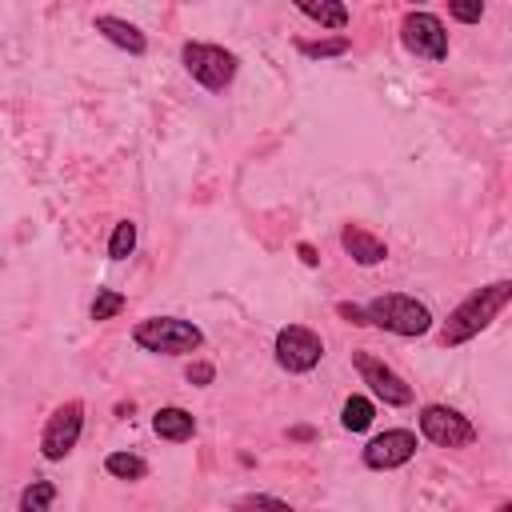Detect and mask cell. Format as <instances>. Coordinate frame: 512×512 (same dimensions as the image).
<instances>
[{
	"label": "cell",
	"mask_w": 512,
	"mask_h": 512,
	"mask_svg": "<svg viewBox=\"0 0 512 512\" xmlns=\"http://www.w3.org/2000/svg\"><path fill=\"white\" fill-rule=\"evenodd\" d=\"M512 304V280H492L484 288H472L440 324V344L444 348H460L468 340H476L504 308Z\"/></svg>",
	"instance_id": "obj_1"
},
{
	"label": "cell",
	"mask_w": 512,
	"mask_h": 512,
	"mask_svg": "<svg viewBox=\"0 0 512 512\" xmlns=\"http://www.w3.org/2000/svg\"><path fill=\"white\" fill-rule=\"evenodd\" d=\"M52 504H56V484H52V480H32V484L20 492V500H16L20 512H48Z\"/></svg>",
	"instance_id": "obj_17"
},
{
	"label": "cell",
	"mask_w": 512,
	"mask_h": 512,
	"mask_svg": "<svg viewBox=\"0 0 512 512\" xmlns=\"http://www.w3.org/2000/svg\"><path fill=\"white\" fill-rule=\"evenodd\" d=\"M180 64L212 96H220L240 72V56L228 52L224 44H208V40H184L180 44Z\"/></svg>",
	"instance_id": "obj_4"
},
{
	"label": "cell",
	"mask_w": 512,
	"mask_h": 512,
	"mask_svg": "<svg viewBox=\"0 0 512 512\" xmlns=\"http://www.w3.org/2000/svg\"><path fill=\"white\" fill-rule=\"evenodd\" d=\"M296 252H300V260H304L308 268H316V264H320V256H316V248H312L308 240H300V244H296Z\"/></svg>",
	"instance_id": "obj_25"
},
{
	"label": "cell",
	"mask_w": 512,
	"mask_h": 512,
	"mask_svg": "<svg viewBox=\"0 0 512 512\" xmlns=\"http://www.w3.org/2000/svg\"><path fill=\"white\" fill-rule=\"evenodd\" d=\"M80 432H84V400H64L48 412L44 428H40V456L48 464H60L76 452L80 444Z\"/></svg>",
	"instance_id": "obj_5"
},
{
	"label": "cell",
	"mask_w": 512,
	"mask_h": 512,
	"mask_svg": "<svg viewBox=\"0 0 512 512\" xmlns=\"http://www.w3.org/2000/svg\"><path fill=\"white\" fill-rule=\"evenodd\" d=\"M352 48L348 36H332V40H296V52L308 56V60H332V56H344Z\"/></svg>",
	"instance_id": "obj_18"
},
{
	"label": "cell",
	"mask_w": 512,
	"mask_h": 512,
	"mask_svg": "<svg viewBox=\"0 0 512 512\" xmlns=\"http://www.w3.org/2000/svg\"><path fill=\"white\" fill-rule=\"evenodd\" d=\"M256 504H272V508H288L280 496H268V492H252V496H240L236 508H256Z\"/></svg>",
	"instance_id": "obj_23"
},
{
	"label": "cell",
	"mask_w": 512,
	"mask_h": 512,
	"mask_svg": "<svg viewBox=\"0 0 512 512\" xmlns=\"http://www.w3.org/2000/svg\"><path fill=\"white\" fill-rule=\"evenodd\" d=\"M124 304H128V300H124V292H116V288H96V296H92V308H88V312H92V320H96V324H104V320H116V316L124 312Z\"/></svg>",
	"instance_id": "obj_19"
},
{
	"label": "cell",
	"mask_w": 512,
	"mask_h": 512,
	"mask_svg": "<svg viewBox=\"0 0 512 512\" xmlns=\"http://www.w3.org/2000/svg\"><path fill=\"white\" fill-rule=\"evenodd\" d=\"M448 16L460 24H480L484 20V0H448Z\"/></svg>",
	"instance_id": "obj_21"
},
{
	"label": "cell",
	"mask_w": 512,
	"mask_h": 512,
	"mask_svg": "<svg viewBox=\"0 0 512 512\" xmlns=\"http://www.w3.org/2000/svg\"><path fill=\"white\" fill-rule=\"evenodd\" d=\"M352 368H356V376H360V384H368V392L376 396V400H384L388 408H404V404H412V384L392 368V364H384L376 352H368V348H356L352 352Z\"/></svg>",
	"instance_id": "obj_7"
},
{
	"label": "cell",
	"mask_w": 512,
	"mask_h": 512,
	"mask_svg": "<svg viewBox=\"0 0 512 512\" xmlns=\"http://www.w3.org/2000/svg\"><path fill=\"white\" fill-rule=\"evenodd\" d=\"M416 448H420V440H416L412 428H384L380 436H372V440L364 444L360 460H364V468H372V472H392V468H404V464L416 456Z\"/></svg>",
	"instance_id": "obj_10"
},
{
	"label": "cell",
	"mask_w": 512,
	"mask_h": 512,
	"mask_svg": "<svg viewBox=\"0 0 512 512\" xmlns=\"http://www.w3.org/2000/svg\"><path fill=\"white\" fill-rule=\"evenodd\" d=\"M184 380H188V384H196V388H204V384H212V380H216V368H212L208 360H192V364L184 368Z\"/></svg>",
	"instance_id": "obj_22"
},
{
	"label": "cell",
	"mask_w": 512,
	"mask_h": 512,
	"mask_svg": "<svg viewBox=\"0 0 512 512\" xmlns=\"http://www.w3.org/2000/svg\"><path fill=\"white\" fill-rule=\"evenodd\" d=\"M104 472L112 476V480H144L148 476V460L144 456H136V452H108L104 456Z\"/></svg>",
	"instance_id": "obj_15"
},
{
	"label": "cell",
	"mask_w": 512,
	"mask_h": 512,
	"mask_svg": "<svg viewBox=\"0 0 512 512\" xmlns=\"http://www.w3.org/2000/svg\"><path fill=\"white\" fill-rule=\"evenodd\" d=\"M400 44L416 56V60H448V28L436 12H424V8H412L404 20H400Z\"/></svg>",
	"instance_id": "obj_8"
},
{
	"label": "cell",
	"mask_w": 512,
	"mask_h": 512,
	"mask_svg": "<svg viewBox=\"0 0 512 512\" xmlns=\"http://www.w3.org/2000/svg\"><path fill=\"white\" fill-rule=\"evenodd\" d=\"M132 344L152 356H192L204 344V332L200 324L180 316H144L132 328Z\"/></svg>",
	"instance_id": "obj_3"
},
{
	"label": "cell",
	"mask_w": 512,
	"mask_h": 512,
	"mask_svg": "<svg viewBox=\"0 0 512 512\" xmlns=\"http://www.w3.org/2000/svg\"><path fill=\"white\" fill-rule=\"evenodd\" d=\"M292 8L300 16H308V20H316L320 28H332V32L348 28V20H352L344 0H292Z\"/></svg>",
	"instance_id": "obj_14"
},
{
	"label": "cell",
	"mask_w": 512,
	"mask_h": 512,
	"mask_svg": "<svg viewBox=\"0 0 512 512\" xmlns=\"http://www.w3.org/2000/svg\"><path fill=\"white\" fill-rule=\"evenodd\" d=\"M136 248V220H116L108 236V260H128Z\"/></svg>",
	"instance_id": "obj_20"
},
{
	"label": "cell",
	"mask_w": 512,
	"mask_h": 512,
	"mask_svg": "<svg viewBox=\"0 0 512 512\" xmlns=\"http://www.w3.org/2000/svg\"><path fill=\"white\" fill-rule=\"evenodd\" d=\"M372 420H376V404H372L368 396H348V400H344V408H340V424H344L348 432H368Z\"/></svg>",
	"instance_id": "obj_16"
},
{
	"label": "cell",
	"mask_w": 512,
	"mask_h": 512,
	"mask_svg": "<svg viewBox=\"0 0 512 512\" xmlns=\"http://www.w3.org/2000/svg\"><path fill=\"white\" fill-rule=\"evenodd\" d=\"M92 28L108 40V44H116V48H124L128 56H144L148 52V36L132 24V20H124V16H112V12H104V16H96L92 20Z\"/></svg>",
	"instance_id": "obj_12"
},
{
	"label": "cell",
	"mask_w": 512,
	"mask_h": 512,
	"mask_svg": "<svg viewBox=\"0 0 512 512\" xmlns=\"http://www.w3.org/2000/svg\"><path fill=\"white\" fill-rule=\"evenodd\" d=\"M152 432L160 440H168V444H184V440L196 436V416L188 408H180V404H164L152 416Z\"/></svg>",
	"instance_id": "obj_13"
},
{
	"label": "cell",
	"mask_w": 512,
	"mask_h": 512,
	"mask_svg": "<svg viewBox=\"0 0 512 512\" xmlns=\"http://www.w3.org/2000/svg\"><path fill=\"white\" fill-rule=\"evenodd\" d=\"M340 248L360 264V268H372V264H384L388 260V244L380 236H372L368 228L360 224H344L340 228Z\"/></svg>",
	"instance_id": "obj_11"
},
{
	"label": "cell",
	"mask_w": 512,
	"mask_h": 512,
	"mask_svg": "<svg viewBox=\"0 0 512 512\" xmlns=\"http://www.w3.org/2000/svg\"><path fill=\"white\" fill-rule=\"evenodd\" d=\"M420 436L436 448H468L476 440V424L448 404H424L420 408Z\"/></svg>",
	"instance_id": "obj_9"
},
{
	"label": "cell",
	"mask_w": 512,
	"mask_h": 512,
	"mask_svg": "<svg viewBox=\"0 0 512 512\" xmlns=\"http://www.w3.org/2000/svg\"><path fill=\"white\" fill-rule=\"evenodd\" d=\"M364 308V324L380 328V332H392V336H404V340H416V336H428L436 316L424 300L408 296V292H384V296H372Z\"/></svg>",
	"instance_id": "obj_2"
},
{
	"label": "cell",
	"mask_w": 512,
	"mask_h": 512,
	"mask_svg": "<svg viewBox=\"0 0 512 512\" xmlns=\"http://www.w3.org/2000/svg\"><path fill=\"white\" fill-rule=\"evenodd\" d=\"M336 316H344V320H348V324H356V328H368V324H364V308H360V304L340 300V304H336Z\"/></svg>",
	"instance_id": "obj_24"
},
{
	"label": "cell",
	"mask_w": 512,
	"mask_h": 512,
	"mask_svg": "<svg viewBox=\"0 0 512 512\" xmlns=\"http://www.w3.org/2000/svg\"><path fill=\"white\" fill-rule=\"evenodd\" d=\"M272 356L284 372L292 376H308L320 360H324V340L320 332H312L308 324H284L272 340Z\"/></svg>",
	"instance_id": "obj_6"
}]
</instances>
